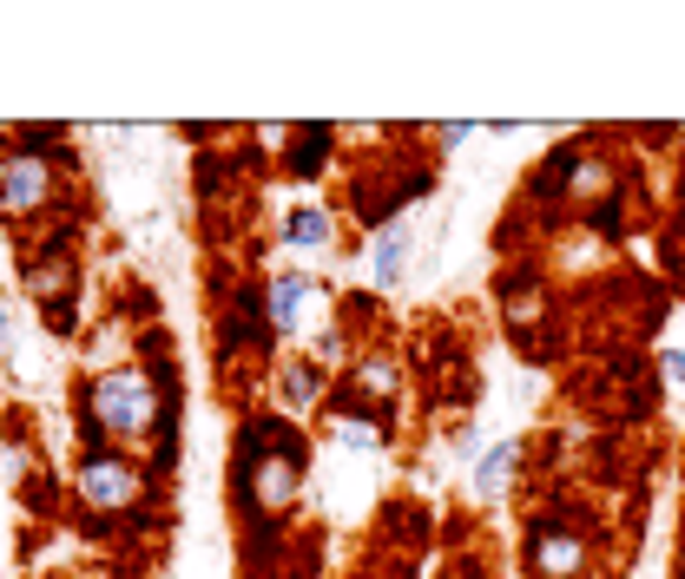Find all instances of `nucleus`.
<instances>
[{
    "instance_id": "f257e3e1",
    "label": "nucleus",
    "mask_w": 685,
    "mask_h": 579,
    "mask_svg": "<svg viewBox=\"0 0 685 579\" xmlns=\"http://www.w3.org/2000/svg\"><path fill=\"white\" fill-rule=\"evenodd\" d=\"M297 481H303V448H297V435L270 428V422L251 428V435H244V501H251L257 514H277V508H290Z\"/></svg>"
},
{
    "instance_id": "f03ea898",
    "label": "nucleus",
    "mask_w": 685,
    "mask_h": 579,
    "mask_svg": "<svg viewBox=\"0 0 685 579\" xmlns=\"http://www.w3.org/2000/svg\"><path fill=\"white\" fill-rule=\"evenodd\" d=\"M86 409H92V428H112V435H145L165 409H158V382L145 376V369H112V376H99L92 382V396H86Z\"/></svg>"
},
{
    "instance_id": "7ed1b4c3",
    "label": "nucleus",
    "mask_w": 685,
    "mask_h": 579,
    "mask_svg": "<svg viewBox=\"0 0 685 579\" xmlns=\"http://www.w3.org/2000/svg\"><path fill=\"white\" fill-rule=\"evenodd\" d=\"M79 494H86L99 514H119V508H132V501L145 494V475H139L132 461H119V455H86V461H79Z\"/></svg>"
},
{
    "instance_id": "20e7f679",
    "label": "nucleus",
    "mask_w": 685,
    "mask_h": 579,
    "mask_svg": "<svg viewBox=\"0 0 685 579\" xmlns=\"http://www.w3.org/2000/svg\"><path fill=\"white\" fill-rule=\"evenodd\" d=\"M46 185H53V178H46V158H40V152H13V158L0 165V211H13V218H20V211H40V204H46Z\"/></svg>"
},
{
    "instance_id": "39448f33",
    "label": "nucleus",
    "mask_w": 685,
    "mask_h": 579,
    "mask_svg": "<svg viewBox=\"0 0 685 579\" xmlns=\"http://www.w3.org/2000/svg\"><path fill=\"white\" fill-rule=\"evenodd\" d=\"M317 303H323V297H317L310 277H277V283H270V323L290 330V336L310 330V310H317Z\"/></svg>"
},
{
    "instance_id": "423d86ee",
    "label": "nucleus",
    "mask_w": 685,
    "mask_h": 579,
    "mask_svg": "<svg viewBox=\"0 0 685 579\" xmlns=\"http://www.w3.org/2000/svg\"><path fill=\"white\" fill-rule=\"evenodd\" d=\"M534 567H541L548 579H581L587 547H581L567 527H541V534H534Z\"/></svg>"
},
{
    "instance_id": "0eeeda50",
    "label": "nucleus",
    "mask_w": 685,
    "mask_h": 579,
    "mask_svg": "<svg viewBox=\"0 0 685 579\" xmlns=\"http://www.w3.org/2000/svg\"><path fill=\"white\" fill-rule=\"evenodd\" d=\"M369 257H376V277H383V283H396V277L409 270V231H402V224L376 231V250H369Z\"/></svg>"
},
{
    "instance_id": "6e6552de",
    "label": "nucleus",
    "mask_w": 685,
    "mask_h": 579,
    "mask_svg": "<svg viewBox=\"0 0 685 579\" xmlns=\"http://www.w3.org/2000/svg\"><path fill=\"white\" fill-rule=\"evenodd\" d=\"M508 475H515V448H488L482 468H475V494H501Z\"/></svg>"
},
{
    "instance_id": "1a4fd4ad",
    "label": "nucleus",
    "mask_w": 685,
    "mask_h": 579,
    "mask_svg": "<svg viewBox=\"0 0 685 579\" xmlns=\"http://www.w3.org/2000/svg\"><path fill=\"white\" fill-rule=\"evenodd\" d=\"M284 231H290V244H323V237H330V218H323V211H290Z\"/></svg>"
},
{
    "instance_id": "9d476101",
    "label": "nucleus",
    "mask_w": 685,
    "mask_h": 579,
    "mask_svg": "<svg viewBox=\"0 0 685 579\" xmlns=\"http://www.w3.org/2000/svg\"><path fill=\"white\" fill-rule=\"evenodd\" d=\"M356 389H363V396H396V369H389V363H363V369H356Z\"/></svg>"
},
{
    "instance_id": "9b49d317",
    "label": "nucleus",
    "mask_w": 685,
    "mask_h": 579,
    "mask_svg": "<svg viewBox=\"0 0 685 579\" xmlns=\"http://www.w3.org/2000/svg\"><path fill=\"white\" fill-rule=\"evenodd\" d=\"M336 442H350V448H376V442H383V428H376V422L343 415V422H336Z\"/></svg>"
},
{
    "instance_id": "f8f14e48",
    "label": "nucleus",
    "mask_w": 685,
    "mask_h": 579,
    "mask_svg": "<svg viewBox=\"0 0 685 579\" xmlns=\"http://www.w3.org/2000/svg\"><path fill=\"white\" fill-rule=\"evenodd\" d=\"M323 138H330L323 125H310V132H303V152H297V171H317V165H323Z\"/></svg>"
},
{
    "instance_id": "ddd939ff",
    "label": "nucleus",
    "mask_w": 685,
    "mask_h": 579,
    "mask_svg": "<svg viewBox=\"0 0 685 579\" xmlns=\"http://www.w3.org/2000/svg\"><path fill=\"white\" fill-rule=\"evenodd\" d=\"M284 389H290V402H310V396H317V376H310V369H290Z\"/></svg>"
},
{
    "instance_id": "4468645a",
    "label": "nucleus",
    "mask_w": 685,
    "mask_h": 579,
    "mask_svg": "<svg viewBox=\"0 0 685 579\" xmlns=\"http://www.w3.org/2000/svg\"><path fill=\"white\" fill-rule=\"evenodd\" d=\"M666 363H673V382H685V349H673Z\"/></svg>"
},
{
    "instance_id": "2eb2a0df",
    "label": "nucleus",
    "mask_w": 685,
    "mask_h": 579,
    "mask_svg": "<svg viewBox=\"0 0 685 579\" xmlns=\"http://www.w3.org/2000/svg\"><path fill=\"white\" fill-rule=\"evenodd\" d=\"M0 349H7V316H0Z\"/></svg>"
}]
</instances>
